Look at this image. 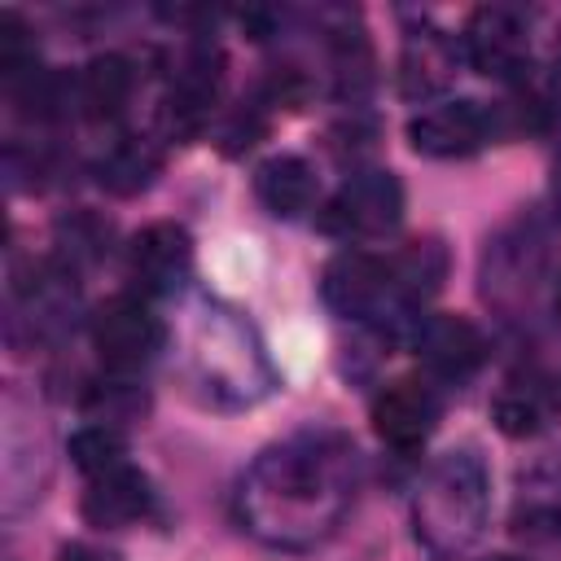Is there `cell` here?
<instances>
[{
  "mask_svg": "<svg viewBox=\"0 0 561 561\" xmlns=\"http://www.w3.org/2000/svg\"><path fill=\"white\" fill-rule=\"evenodd\" d=\"M355 491V451L342 434H298L267 447L237 491L245 530L272 548L324 543Z\"/></svg>",
  "mask_w": 561,
  "mask_h": 561,
  "instance_id": "6da1fadb",
  "label": "cell"
},
{
  "mask_svg": "<svg viewBox=\"0 0 561 561\" xmlns=\"http://www.w3.org/2000/svg\"><path fill=\"white\" fill-rule=\"evenodd\" d=\"M486 513H491V478L473 451L438 456L430 465V473L421 478V491L412 500L416 539L443 557L478 543Z\"/></svg>",
  "mask_w": 561,
  "mask_h": 561,
  "instance_id": "7a4b0ae2",
  "label": "cell"
},
{
  "mask_svg": "<svg viewBox=\"0 0 561 561\" xmlns=\"http://www.w3.org/2000/svg\"><path fill=\"white\" fill-rule=\"evenodd\" d=\"M193 364H197V381L219 403H254L272 386V373H267V359L259 355V342L250 337V329L241 320H232L219 307H210L197 324Z\"/></svg>",
  "mask_w": 561,
  "mask_h": 561,
  "instance_id": "3957f363",
  "label": "cell"
},
{
  "mask_svg": "<svg viewBox=\"0 0 561 561\" xmlns=\"http://www.w3.org/2000/svg\"><path fill=\"white\" fill-rule=\"evenodd\" d=\"M320 294H324V302L342 320H364V324L394 320L408 307L403 294H399V285H394L390 259H377V254H364V250L333 254L324 263Z\"/></svg>",
  "mask_w": 561,
  "mask_h": 561,
  "instance_id": "277c9868",
  "label": "cell"
},
{
  "mask_svg": "<svg viewBox=\"0 0 561 561\" xmlns=\"http://www.w3.org/2000/svg\"><path fill=\"white\" fill-rule=\"evenodd\" d=\"M399 219H403V184L394 171H381V167L351 171L320 215V224L346 241L386 237L399 228Z\"/></svg>",
  "mask_w": 561,
  "mask_h": 561,
  "instance_id": "5b68a950",
  "label": "cell"
},
{
  "mask_svg": "<svg viewBox=\"0 0 561 561\" xmlns=\"http://www.w3.org/2000/svg\"><path fill=\"white\" fill-rule=\"evenodd\" d=\"M167 342V324L149 311V302L131 294H114L92 311V346L110 373H136L158 359Z\"/></svg>",
  "mask_w": 561,
  "mask_h": 561,
  "instance_id": "8992f818",
  "label": "cell"
},
{
  "mask_svg": "<svg viewBox=\"0 0 561 561\" xmlns=\"http://www.w3.org/2000/svg\"><path fill=\"white\" fill-rule=\"evenodd\" d=\"M495 136H500V110H486L482 101L469 96L438 101L408 123V140L425 158H469Z\"/></svg>",
  "mask_w": 561,
  "mask_h": 561,
  "instance_id": "52a82bcc",
  "label": "cell"
},
{
  "mask_svg": "<svg viewBox=\"0 0 561 561\" xmlns=\"http://www.w3.org/2000/svg\"><path fill=\"white\" fill-rule=\"evenodd\" d=\"M465 57L478 75L513 83L530 66V31L526 18L508 4H482L465 22Z\"/></svg>",
  "mask_w": 561,
  "mask_h": 561,
  "instance_id": "ba28073f",
  "label": "cell"
},
{
  "mask_svg": "<svg viewBox=\"0 0 561 561\" xmlns=\"http://www.w3.org/2000/svg\"><path fill=\"white\" fill-rule=\"evenodd\" d=\"M412 346H416V359L438 381H469L486 359V337L478 333V324L469 316H456V311L425 316L416 324Z\"/></svg>",
  "mask_w": 561,
  "mask_h": 561,
  "instance_id": "9c48e42d",
  "label": "cell"
},
{
  "mask_svg": "<svg viewBox=\"0 0 561 561\" xmlns=\"http://www.w3.org/2000/svg\"><path fill=\"white\" fill-rule=\"evenodd\" d=\"M127 272L153 298L175 294L193 272V237L171 219H158V224L140 228L127 245Z\"/></svg>",
  "mask_w": 561,
  "mask_h": 561,
  "instance_id": "30bf717a",
  "label": "cell"
},
{
  "mask_svg": "<svg viewBox=\"0 0 561 561\" xmlns=\"http://www.w3.org/2000/svg\"><path fill=\"white\" fill-rule=\"evenodd\" d=\"M368 421H373V434L386 447L416 451L438 425V394L416 377H399V381L377 390V399L368 408Z\"/></svg>",
  "mask_w": 561,
  "mask_h": 561,
  "instance_id": "8fae6325",
  "label": "cell"
},
{
  "mask_svg": "<svg viewBox=\"0 0 561 561\" xmlns=\"http://www.w3.org/2000/svg\"><path fill=\"white\" fill-rule=\"evenodd\" d=\"M219 83H224V57L215 44H193L180 66H175V79H171V92H167V127L175 136H188L197 131L215 101H219Z\"/></svg>",
  "mask_w": 561,
  "mask_h": 561,
  "instance_id": "7c38bea8",
  "label": "cell"
},
{
  "mask_svg": "<svg viewBox=\"0 0 561 561\" xmlns=\"http://www.w3.org/2000/svg\"><path fill=\"white\" fill-rule=\"evenodd\" d=\"M153 508V491H149V478L131 465H118L110 473H96L88 478V491L79 500V513L88 526L96 530H123V526H136L140 517H149Z\"/></svg>",
  "mask_w": 561,
  "mask_h": 561,
  "instance_id": "4fadbf2b",
  "label": "cell"
},
{
  "mask_svg": "<svg viewBox=\"0 0 561 561\" xmlns=\"http://www.w3.org/2000/svg\"><path fill=\"white\" fill-rule=\"evenodd\" d=\"M456 75V48L438 26H412L399 53V88L403 96H434Z\"/></svg>",
  "mask_w": 561,
  "mask_h": 561,
  "instance_id": "5bb4252c",
  "label": "cell"
},
{
  "mask_svg": "<svg viewBox=\"0 0 561 561\" xmlns=\"http://www.w3.org/2000/svg\"><path fill=\"white\" fill-rule=\"evenodd\" d=\"M254 197L276 215V219H298L316 202V171L298 153H276L259 162L254 171Z\"/></svg>",
  "mask_w": 561,
  "mask_h": 561,
  "instance_id": "9a60e30c",
  "label": "cell"
},
{
  "mask_svg": "<svg viewBox=\"0 0 561 561\" xmlns=\"http://www.w3.org/2000/svg\"><path fill=\"white\" fill-rule=\"evenodd\" d=\"M131 88H136V75H131V61L123 53H101L92 57L79 79H75V92H79V110L96 123L105 118H118L123 105L131 101Z\"/></svg>",
  "mask_w": 561,
  "mask_h": 561,
  "instance_id": "2e32d148",
  "label": "cell"
},
{
  "mask_svg": "<svg viewBox=\"0 0 561 561\" xmlns=\"http://www.w3.org/2000/svg\"><path fill=\"white\" fill-rule=\"evenodd\" d=\"M158 171H162V153H158V145L145 140V136H123V140H114V145L101 153V162H96V180H101V188H110L114 197H136V193H145Z\"/></svg>",
  "mask_w": 561,
  "mask_h": 561,
  "instance_id": "e0dca14e",
  "label": "cell"
},
{
  "mask_svg": "<svg viewBox=\"0 0 561 561\" xmlns=\"http://www.w3.org/2000/svg\"><path fill=\"white\" fill-rule=\"evenodd\" d=\"M390 272H394V285L403 294V302H421L430 294H438L443 276H447V250L430 237V241H412L408 250H399L390 259Z\"/></svg>",
  "mask_w": 561,
  "mask_h": 561,
  "instance_id": "ac0fdd59",
  "label": "cell"
},
{
  "mask_svg": "<svg viewBox=\"0 0 561 561\" xmlns=\"http://www.w3.org/2000/svg\"><path fill=\"white\" fill-rule=\"evenodd\" d=\"M66 451H70V465L83 478H96V473H110V469L127 465V443L114 425H83L79 434H70Z\"/></svg>",
  "mask_w": 561,
  "mask_h": 561,
  "instance_id": "d6986e66",
  "label": "cell"
},
{
  "mask_svg": "<svg viewBox=\"0 0 561 561\" xmlns=\"http://www.w3.org/2000/svg\"><path fill=\"white\" fill-rule=\"evenodd\" d=\"M543 421H548V408H543V399H539L535 386H508V390L495 399V425H500L504 434H513V438L535 434Z\"/></svg>",
  "mask_w": 561,
  "mask_h": 561,
  "instance_id": "ffe728a7",
  "label": "cell"
},
{
  "mask_svg": "<svg viewBox=\"0 0 561 561\" xmlns=\"http://www.w3.org/2000/svg\"><path fill=\"white\" fill-rule=\"evenodd\" d=\"M35 70V35L18 13H0V75L13 83Z\"/></svg>",
  "mask_w": 561,
  "mask_h": 561,
  "instance_id": "44dd1931",
  "label": "cell"
},
{
  "mask_svg": "<svg viewBox=\"0 0 561 561\" xmlns=\"http://www.w3.org/2000/svg\"><path fill=\"white\" fill-rule=\"evenodd\" d=\"M88 412L96 425H114V421L145 412V394H136V386H127V381H101L88 394Z\"/></svg>",
  "mask_w": 561,
  "mask_h": 561,
  "instance_id": "7402d4cb",
  "label": "cell"
},
{
  "mask_svg": "<svg viewBox=\"0 0 561 561\" xmlns=\"http://www.w3.org/2000/svg\"><path fill=\"white\" fill-rule=\"evenodd\" d=\"M61 561H118V557L105 552V548H92V543H70V548L61 552Z\"/></svg>",
  "mask_w": 561,
  "mask_h": 561,
  "instance_id": "603a6c76",
  "label": "cell"
},
{
  "mask_svg": "<svg viewBox=\"0 0 561 561\" xmlns=\"http://www.w3.org/2000/svg\"><path fill=\"white\" fill-rule=\"evenodd\" d=\"M552 307H557V316H561V276H557V294H552Z\"/></svg>",
  "mask_w": 561,
  "mask_h": 561,
  "instance_id": "cb8c5ba5",
  "label": "cell"
},
{
  "mask_svg": "<svg viewBox=\"0 0 561 561\" xmlns=\"http://www.w3.org/2000/svg\"><path fill=\"white\" fill-rule=\"evenodd\" d=\"M491 561H522V557H491Z\"/></svg>",
  "mask_w": 561,
  "mask_h": 561,
  "instance_id": "d4e9b609",
  "label": "cell"
},
{
  "mask_svg": "<svg viewBox=\"0 0 561 561\" xmlns=\"http://www.w3.org/2000/svg\"><path fill=\"white\" fill-rule=\"evenodd\" d=\"M557 526H561V508H557Z\"/></svg>",
  "mask_w": 561,
  "mask_h": 561,
  "instance_id": "484cf974",
  "label": "cell"
}]
</instances>
